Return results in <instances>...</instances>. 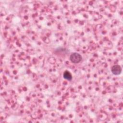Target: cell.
Instances as JSON below:
<instances>
[{"label":"cell","mask_w":123,"mask_h":123,"mask_svg":"<svg viewBox=\"0 0 123 123\" xmlns=\"http://www.w3.org/2000/svg\"><path fill=\"white\" fill-rule=\"evenodd\" d=\"M70 60L74 63L79 62L82 60L81 56L77 53H74L70 55Z\"/></svg>","instance_id":"obj_1"},{"label":"cell","mask_w":123,"mask_h":123,"mask_svg":"<svg viewBox=\"0 0 123 123\" xmlns=\"http://www.w3.org/2000/svg\"><path fill=\"white\" fill-rule=\"evenodd\" d=\"M111 72L113 74L115 75H118L121 73L122 68L121 66L118 65H114L111 68Z\"/></svg>","instance_id":"obj_2"},{"label":"cell","mask_w":123,"mask_h":123,"mask_svg":"<svg viewBox=\"0 0 123 123\" xmlns=\"http://www.w3.org/2000/svg\"><path fill=\"white\" fill-rule=\"evenodd\" d=\"M63 77L68 80H71L72 79V76L70 73L67 71L64 72L63 74Z\"/></svg>","instance_id":"obj_3"}]
</instances>
